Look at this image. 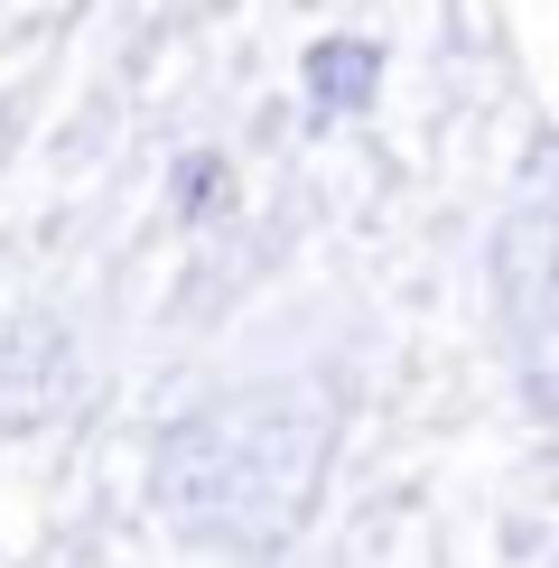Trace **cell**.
<instances>
[{
    "mask_svg": "<svg viewBox=\"0 0 559 568\" xmlns=\"http://www.w3.org/2000/svg\"><path fill=\"white\" fill-rule=\"evenodd\" d=\"M326 457H336V410L308 383H243L159 429L150 494L177 540L271 559L317 513Z\"/></svg>",
    "mask_w": 559,
    "mask_h": 568,
    "instance_id": "obj_1",
    "label": "cell"
},
{
    "mask_svg": "<svg viewBox=\"0 0 559 568\" xmlns=\"http://www.w3.org/2000/svg\"><path fill=\"white\" fill-rule=\"evenodd\" d=\"M65 392H75V345H65V326L10 307V317H0V429L57 419Z\"/></svg>",
    "mask_w": 559,
    "mask_h": 568,
    "instance_id": "obj_2",
    "label": "cell"
},
{
    "mask_svg": "<svg viewBox=\"0 0 559 568\" xmlns=\"http://www.w3.org/2000/svg\"><path fill=\"white\" fill-rule=\"evenodd\" d=\"M504 298H512V326L522 336L550 326V205L541 196L504 224Z\"/></svg>",
    "mask_w": 559,
    "mask_h": 568,
    "instance_id": "obj_3",
    "label": "cell"
},
{
    "mask_svg": "<svg viewBox=\"0 0 559 568\" xmlns=\"http://www.w3.org/2000/svg\"><path fill=\"white\" fill-rule=\"evenodd\" d=\"M373 84H383V47H373V38H317L308 47V103H317V122L364 112Z\"/></svg>",
    "mask_w": 559,
    "mask_h": 568,
    "instance_id": "obj_4",
    "label": "cell"
},
{
    "mask_svg": "<svg viewBox=\"0 0 559 568\" xmlns=\"http://www.w3.org/2000/svg\"><path fill=\"white\" fill-rule=\"evenodd\" d=\"M224 196H233V178H224L215 150L177 159V215H224Z\"/></svg>",
    "mask_w": 559,
    "mask_h": 568,
    "instance_id": "obj_5",
    "label": "cell"
}]
</instances>
